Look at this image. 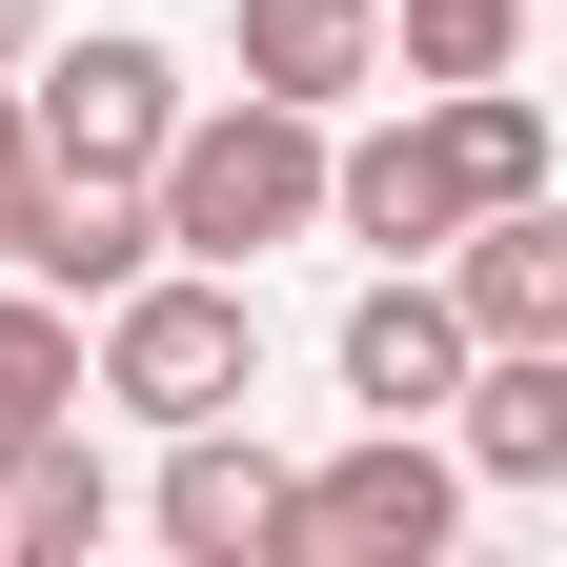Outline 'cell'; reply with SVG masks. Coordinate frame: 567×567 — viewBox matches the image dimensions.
<instances>
[{"label": "cell", "mask_w": 567, "mask_h": 567, "mask_svg": "<svg viewBox=\"0 0 567 567\" xmlns=\"http://www.w3.org/2000/svg\"><path fill=\"white\" fill-rule=\"evenodd\" d=\"M425 142H446V183H466V203L567 183V142H547V102H527V61H507V82H425Z\"/></svg>", "instance_id": "obj_12"}, {"label": "cell", "mask_w": 567, "mask_h": 567, "mask_svg": "<svg viewBox=\"0 0 567 567\" xmlns=\"http://www.w3.org/2000/svg\"><path fill=\"white\" fill-rule=\"evenodd\" d=\"M142 224H163V264H264V244H324V122L305 102H183L163 163H142Z\"/></svg>", "instance_id": "obj_1"}, {"label": "cell", "mask_w": 567, "mask_h": 567, "mask_svg": "<svg viewBox=\"0 0 567 567\" xmlns=\"http://www.w3.org/2000/svg\"><path fill=\"white\" fill-rule=\"evenodd\" d=\"M163 264V224H142V183H41V224H21V284H61V305H102V284Z\"/></svg>", "instance_id": "obj_13"}, {"label": "cell", "mask_w": 567, "mask_h": 567, "mask_svg": "<svg viewBox=\"0 0 567 567\" xmlns=\"http://www.w3.org/2000/svg\"><path fill=\"white\" fill-rule=\"evenodd\" d=\"M21 224H41V142H21V61H0V264H21Z\"/></svg>", "instance_id": "obj_16"}, {"label": "cell", "mask_w": 567, "mask_h": 567, "mask_svg": "<svg viewBox=\"0 0 567 567\" xmlns=\"http://www.w3.org/2000/svg\"><path fill=\"white\" fill-rule=\"evenodd\" d=\"M163 122H183V61L142 41V21L21 41V142H41V183H142V163H163Z\"/></svg>", "instance_id": "obj_4"}, {"label": "cell", "mask_w": 567, "mask_h": 567, "mask_svg": "<svg viewBox=\"0 0 567 567\" xmlns=\"http://www.w3.org/2000/svg\"><path fill=\"white\" fill-rule=\"evenodd\" d=\"M122 527V466L82 446V425H41V446H0V567H82Z\"/></svg>", "instance_id": "obj_11"}, {"label": "cell", "mask_w": 567, "mask_h": 567, "mask_svg": "<svg viewBox=\"0 0 567 567\" xmlns=\"http://www.w3.org/2000/svg\"><path fill=\"white\" fill-rule=\"evenodd\" d=\"M142 527H163L183 567H284V466L244 446V405H224V425H163V486H142Z\"/></svg>", "instance_id": "obj_6"}, {"label": "cell", "mask_w": 567, "mask_h": 567, "mask_svg": "<svg viewBox=\"0 0 567 567\" xmlns=\"http://www.w3.org/2000/svg\"><path fill=\"white\" fill-rule=\"evenodd\" d=\"M385 61H405V82H507L527 0H385Z\"/></svg>", "instance_id": "obj_15"}, {"label": "cell", "mask_w": 567, "mask_h": 567, "mask_svg": "<svg viewBox=\"0 0 567 567\" xmlns=\"http://www.w3.org/2000/svg\"><path fill=\"white\" fill-rule=\"evenodd\" d=\"M224 41H244V82L305 102V122H344L385 82V0H224Z\"/></svg>", "instance_id": "obj_10"}, {"label": "cell", "mask_w": 567, "mask_h": 567, "mask_svg": "<svg viewBox=\"0 0 567 567\" xmlns=\"http://www.w3.org/2000/svg\"><path fill=\"white\" fill-rule=\"evenodd\" d=\"M324 365H344V405H365V425H425V405L466 385V305H446V284H425V264H385L365 305L324 324Z\"/></svg>", "instance_id": "obj_7"}, {"label": "cell", "mask_w": 567, "mask_h": 567, "mask_svg": "<svg viewBox=\"0 0 567 567\" xmlns=\"http://www.w3.org/2000/svg\"><path fill=\"white\" fill-rule=\"evenodd\" d=\"M446 527H466L446 425H365V446L284 466V567H446Z\"/></svg>", "instance_id": "obj_3"}, {"label": "cell", "mask_w": 567, "mask_h": 567, "mask_svg": "<svg viewBox=\"0 0 567 567\" xmlns=\"http://www.w3.org/2000/svg\"><path fill=\"white\" fill-rule=\"evenodd\" d=\"M41 425H82V305L0 264V446H41Z\"/></svg>", "instance_id": "obj_14"}, {"label": "cell", "mask_w": 567, "mask_h": 567, "mask_svg": "<svg viewBox=\"0 0 567 567\" xmlns=\"http://www.w3.org/2000/svg\"><path fill=\"white\" fill-rule=\"evenodd\" d=\"M264 385V305H244V264H142L82 305V405L122 425H224Z\"/></svg>", "instance_id": "obj_2"}, {"label": "cell", "mask_w": 567, "mask_h": 567, "mask_svg": "<svg viewBox=\"0 0 567 567\" xmlns=\"http://www.w3.org/2000/svg\"><path fill=\"white\" fill-rule=\"evenodd\" d=\"M425 284L466 305V344H567V183H527V203H466V224L425 244Z\"/></svg>", "instance_id": "obj_5"}, {"label": "cell", "mask_w": 567, "mask_h": 567, "mask_svg": "<svg viewBox=\"0 0 567 567\" xmlns=\"http://www.w3.org/2000/svg\"><path fill=\"white\" fill-rule=\"evenodd\" d=\"M21 41H41V0H0V61H21Z\"/></svg>", "instance_id": "obj_17"}, {"label": "cell", "mask_w": 567, "mask_h": 567, "mask_svg": "<svg viewBox=\"0 0 567 567\" xmlns=\"http://www.w3.org/2000/svg\"><path fill=\"white\" fill-rule=\"evenodd\" d=\"M324 224L385 244V264H425V244L466 224V183H446V142H425V102H405V122H324Z\"/></svg>", "instance_id": "obj_9"}, {"label": "cell", "mask_w": 567, "mask_h": 567, "mask_svg": "<svg viewBox=\"0 0 567 567\" xmlns=\"http://www.w3.org/2000/svg\"><path fill=\"white\" fill-rule=\"evenodd\" d=\"M466 486H567V344H466V385L425 405Z\"/></svg>", "instance_id": "obj_8"}]
</instances>
